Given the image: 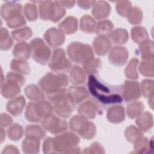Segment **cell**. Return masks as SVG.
Masks as SVG:
<instances>
[{"instance_id": "cell-1", "label": "cell", "mask_w": 154, "mask_h": 154, "mask_svg": "<svg viewBox=\"0 0 154 154\" xmlns=\"http://www.w3.org/2000/svg\"><path fill=\"white\" fill-rule=\"evenodd\" d=\"M88 88L92 95L103 103H121V96L116 93H110V90L107 87L98 81L96 78L91 75L88 79Z\"/></svg>"}, {"instance_id": "cell-2", "label": "cell", "mask_w": 154, "mask_h": 154, "mask_svg": "<svg viewBox=\"0 0 154 154\" xmlns=\"http://www.w3.org/2000/svg\"><path fill=\"white\" fill-rule=\"evenodd\" d=\"M48 95L49 99L53 103L54 109L58 115L67 118L71 114L74 109V103L66 89L62 88Z\"/></svg>"}, {"instance_id": "cell-3", "label": "cell", "mask_w": 154, "mask_h": 154, "mask_svg": "<svg viewBox=\"0 0 154 154\" xmlns=\"http://www.w3.org/2000/svg\"><path fill=\"white\" fill-rule=\"evenodd\" d=\"M68 84V78L63 73L53 74L49 73L46 74L39 81V85L42 89L48 94L62 89Z\"/></svg>"}, {"instance_id": "cell-4", "label": "cell", "mask_w": 154, "mask_h": 154, "mask_svg": "<svg viewBox=\"0 0 154 154\" xmlns=\"http://www.w3.org/2000/svg\"><path fill=\"white\" fill-rule=\"evenodd\" d=\"M79 142V138L74 134L65 133L54 138V149L56 152L73 153V150H79V149L76 147Z\"/></svg>"}, {"instance_id": "cell-5", "label": "cell", "mask_w": 154, "mask_h": 154, "mask_svg": "<svg viewBox=\"0 0 154 154\" xmlns=\"http://www.w3.org/2000/svg\"><path fill=\"white\" fill-rule=\"evenodd\" d=\"M69 58L77 63H85L93 58L91 47L88 45L79 42L72 43L67 48Z\"/></svg>"}, {"instance_id": "cell-6", "label": "cell", "mask_w": 154, "mask_h": 154, "mask_svg": "<svg viewBox=\"0 0 154 154\" xmlns=\"http://www.w3.org/2000/svg\"><path fill=\"white\" fill-rule=\"evenodd\" d=\"M29 46L33 59L42 64H46L51 55V50L43 40L35 38L30 42Z\"/></svg>"}, {"instance_id": "cell-7", "label": "cell", "mask_w": 154, "mask_h": 154, "mask_svg": "<svg viewBox=\"0 0 154 154\" xmlns=\"http://www.w3.org/2000/svg\"><path fill=\"white\" fill-rule=\"evenodd\" d=\"M49 66L55 72H65L69 69L70 63L66 58L64 50L57 49L54 51Z\"/></svg>"}, {"instance_id": "cell-8", "label": "cell", "mask_w": 154, "mask_h": 154, "mask_svg": "<svg viewBox=\"0 0 154 154\" xmlns=\"http://www.w3.org/2000/svg\"><path fill=\"white\" fill-rule=\"evenodd\" d=\"M42 126L52 134H58L65 131L67 128L66 121L55 116H49L42 122Z\"/></svg>"}, {"instance_id": "cell-9", "label": "cell", "mask_w": 154, "mask_h": 154, "mask_svg": "<svg viewBox=\"0 0 154 154\" xmlns=\"http://www.w3.org/2000/svg\"><path fill=\"white\" fill-rule=\"evenodd\" d=\"M128 58V52L124 47H114L109 54V60L110 63L117 66L125 64Z\"/></svg>"}, {"instance_id": "cell-10", "label": "cell", "mask_w": 154, "mask_h": 154, "mask_svg": "<svg viewBox=\"0 0 154 154\" xmlns=\"http://www.w3.org/2000/svg\"><path fill=\"white\" fill-rule=\"evenodd\" d=\"M123 96L126 102L132 101L140 97L139 84L134 81H125L123 87Z\"/></svg>"}, {"instance_id": "cell-11", "label": "cell", "mask_w": 154, "mask_h": 154, "mask_svg": "<svg viewBox=\"0 0 154 154\" xmlns=\"http://www.w3.org/2000/svg\"><path fill=\"white\" fill-rule=\"evenodd\" d=\"M45 38L51 46L57 47L63 44L65 37L61 31L55 28H51L45 32Z\"/></svg>"}, {"instance_id": "cell-12", "label": "cell", "mask_w": 154, "mask_h": 154, "mask_svg": "<svg viewBox=\"0 0 154 154\" xmlns=\"http://www.w3.org/2000/svg\"><path fill=\"white\" fill-rule=\"evenodd\" d=\"M22 9L21 4L8 2L2 5L1 9V17L5 20L9 18L20 14V12Z\"/></svg>"}, {"instance_id": "cell-13", "label": "cell", "mask_w": 154, "mask_h": 154, "mask_svg": "<svg viewBox=\"0 0 154 154\" xmlns=\"http://www.w3.org/2000/svg\"><path fill=\"white\" fill-rule=\"evenodd\" d=\"M25 104V99L21 96L9 101L7 105V110L11 115L17 116L22 112Z\"/></svg>"}, {"instance_id": "cell-14", "label": "cell", "mask_w": 154, "mask_h": 154, "mask_svg": "<svg viewBox=\"0 0 154 154\" xmlns=\"http://www.w3.org/2000/svg\"><path fill=\"white\" fill-rule=\"evenodd\" d=\"M93 47L95 52L99 55H105L111 47L109 40L104 36L96 37L93 41Z\"/></svg>"}, {"instance_id": "cell-15", "label": "cell", "mask_w": 154, "mask_h": 154, "mask_svg": "<svg viewBox=\"0 0 154 154\" xmlns=\"http://www.w3.org/2000/svg\"><path fill=\"white\" fill-rule=\"evenodd\" d=\"M125 117L124 108L122 106H114L111 107L108 111V120L114 123L123 122Z\"/></svg>"}, {"instance_id": "cell-16", "label": "cell", "mask_w": 154, "mask_h": 154, "mask_svg": "<svg viewBox=\"0 0 154 154\" xmlns=\"http://www.w3.org/2000/svg\"><path fill=\"white\" fill-rule=\"evenodd\" d=\"M55 2L45 1L40 5V16L43 20H52L55 13Z\"/></svg>"}, {"instance_id": "cell-17", "label": "cell", "mask_w": 154, "mask_h": 154, "mask_svg": "<svg viewBox=\"0 0 154 154\" xmlns=\"http://www.w3.org/2000/svg\"><path fill=\"white\" fill-rule=\"evenodd\" d=\"M110 7L105 1H98L96 3L93 10V16L97 19H103L109 16Z\"/></svg>"}, {"instance_id": "cell-18", "label": "cell", "mask_w": 154, "mask_h": 154, "mask_svg": "<svg viewBox=\"0 0 154 154\" xmlns=\"http://www.w3.org/2000/svg\"><path fill=\"white\" fill-rule=\"evenodd\" d=\"M60 30L67 34L75 32L78 28L77 19L73 16L67 17L59 25Z\"/></svg>"}, {"instance_id": "cell-19", "label": "cell", "mask_w": 154, "mask_h": 154, "mask_svg": "<svg viewBox=\"0 0 154 154\" xmlns=\"http://www.w3.org/2000/svg\"><path fill=\"white\" fill-rule=\"evenodd\" d=\"M96 111L97 107L96 106V105L90 100L84 102L78 108V112L79 114L83 117L88 119L94 118Z\"/></svg>"}, {"instance_id": "cell-20", "label": "cell", "mask_w": 154, "mask_h": 154, "mask_svg": "<svg viewBox=\"0 0 154 154\" xmlns=\"http://www.w3.org/2000/svg\"><path fill=\"white\" fill-rule=\"evenodd\" d=\"M71 100L74 103H78L87 97L86 90L82 87H72L68 93Z\"/></svg>"}, {"instance_id": "cell-21", "label": "cell", "mask_w": 154, "mask_h": 154, "mask_svg": "<svg viewBox=\"0 0 154 154\" xmlns=\"http://www.w3.org/2000/svg\"><path fill=\"white\" fill-rule=\"evenodd\" d=\"M31 52L30 46L26 43L21 42L17 43L13 49V55L20 60L28 59Z\"/></svg>"}, {"instance_id": "cell-22", "label": "cell", "mask_w": 154, "mask_h": 154, "mask_svg": "<svg viewBox=\"0 0 154 154\" xmlns=\"http://www.w3.org/2000/svg\"><path fill=\"white\" fill-rule=\"evenodd\" d=\"M40 143L38 140L26 138L22 142V150L25 153H34L39 152Z\"/></svg>"}, {"instance_id": "cell-23", "label": "cell", "mask_w": 154, "mask_h": 154, "mask_svg": "<svg viewBox=\"0 0 154 154\" xmlns=\"http://www.w3.org/2000/svg\"><path fill=\"white\" fill-rule=\"evenodd\" d=\"M20 86L13 83H4L1 87V94L5 98H12L20 91Z\"/></svg>"}, {"instance_id": "cell-24", "label": "cell", "mask_w": 154, "mask_h": 154, "mask_svg": "<svg viewBox=\"0 0 154 154\" xmlns=\"http://www.w3.org/2000/svg\"><path fill=\"white\" fill-rule=\"evenodd\" d=\"M109 37L114 44L121 45L126 43L128 39V32L122 28H117L112 31Z\"/></svg>"}, {"instance_id": "cell-25", "label": "cell", "mask_w": 154, "mask_h": 154, "mask_svg": "<svg viewBox=\"0 0 154 154\" xmlns=\"http://www.w3.org/2000/svg\"><path fill=\"white\" fill-rule=\"evenodd\" d=\"M70 81L74 85L83 84L85 80V75L80 67L75 66L70 73Z\"/></svg>"}, {"instance_id": "cell-26", "label": "cell", "mask_w": 154, "mask_h": 154, "mask_svg": "<svg viewBox=\"0 0 154 154\" xmlns=\"http://www.w3.org/2000/svg\"><path fill=\"white\" fill-rule=\"evenodd\" d=\"M25 93L31 100L42 101L45 97L43 93L35 85H28L25 89Z\"/></svg>"}, {"instance_id": "cell-27", "label": "cell", "mask_w": 154, "mask_h": 154, "mask_svg": "<svg viewBox=\"0 0 154 154\" xmlns=\"http://www.w3.org/2000/svg\"><path fill=\"white\" fill-rule=\"evenodd\" d=\"M25 130V135L28 138L40 140L42 139L46 135L45 131L37 125L28 126Z\"/></svg>"}, {"instance_id": "cell-28", "label": "cell", "mask_w": 154, "mask_h": 154, "mask_svg": "<svg viewBox=\"0 0 154 154\" xmlns=\"http://www.w3.org/2000/svg\"><path fill=\"white\" fill-rule=\"evenodd\" d=\"M35 110L39 118H48L52 112L51 105L46 101H42L35 104Z\"/></svg>"}, {"instance_id": "cell-29", "label": "cell", "mask_w": 154, "mask_h": 154, "mask_svg": "<svg viewBox=\"0 0 154 154\" xmlns=\"http://www.w3.org/2000/svg\"><path fill=\"white\" fill-rule=\"evenodd\" d=\"M95 21L90 16H84L81 18V29L85 33H93L95 29Z\"/></svg>"}, {"instance_id": "cell-30", "label": "cell", "mask_w": 154, "mask_h": 154, "mask_svg": "<svg viewBox=\"0 0 154 154\" xmlns=\"http://www.w3.org/2000/svg\"><path fill=\"white\" fill-rule=\"evenodd\" d=\"M11 69L16 72L28 75L29 73V68L25 61L22 60L14 59L11 62Z\"/></svg>"}, {"instance_id": "cell-31", "label": "cell", "mask_w": 154, "mask_h": 154, "mask_svg": "<svg viewBox=\"0 0 154 154\" xmlns=\"http://www.w3.org/2000/svg\"><path fill=\"white\" fill-rule=\"evenodd\" d=\"M0 47L2 50L9 49L13 45V40L9 36L8 30L5 28H2L0 32Z\"/></svg>"}, {"instance_id": "cell-32", "label": "cell", "mask_w": 154, "mask_h": 154, "mask_svg": "<svg viewBox=\"0 0 154 154\" xmlns=\"http://www.w3.org/2000/svg\"><path fill=\"white\" fill-rule=\"evenodd\" d=\"M131 34L132 40L136 43L144 42L148 38L147 33L145 28L141 26L133 28L131 31Z\"/></svg>"}, {"instance_id": "cell-33", "label": "cell", "mask_w": 154, "mask_h": 154, "mask_svg": "<svg viewBox=\"0 0 154 154\" xmlns=\"http://www.w3.org/2000/svg\"><path fill=\"white\" fill-rule=\"evenodd\" d=\"M96 133V128L94 125L90 122L87 121L86 123L83 126L82 128L79 132V134L85 139L92 138Z\"/></svg>"}, {"instance_id": "cell-34", "label": "cell", "mask_w": 154, "mask_h": 154, "mask_svg": "<svg viewBox=\"0 0 154 154\" xmlns=\"http://www.w3.org/2000/svg\"><path fill=\"white\" fill-rule=\"evenodd\" d=\"M152 119L151 114L145 112L137 120V124L144 131H147L152 126Z\"/></svg>"}, {"instance_id": "cell-35", "label": "cell", "mask_w": 154, "mask_h": 154, "mask_svg": "<svg viewBox=\"0 0 154 154\" xmlns=\"http://www.w3.org/2000/svg\"><path fill=\"white\" fill-rule=\"evenodd\" d=\"M13 37L17 41H23L28 39L32 35V31L29 27L16 29L12 32Z\"/></svg>"}, {"instance_id": "cell-36", "label": "cell", "mask_w": 154, "mask_h": 154, "mask_svg": "<svg viewBox=\"0 0 154 154\" xmlns=\"http://www.w3.org/2000/svg\"><path fill=\"white\" fill-rule=\"evenodd\" d=\"M23 132L22 127L19 124L15 123L8 128L7 134L11 140L17 141L21 138L23 135Z\"/></svg>"}, {"instance_id": "cell-37", "label": "cell", "mask_w": 154, "mask_h": 154, "mask_svg": "<svg viewBox=\"0 0 154 154\" xmlns=\"http://www.w3.org/2000/svg\"><path fill=\"white\" fill-rule=\"evenodd\" d=\"M143 109V105L141 102H135L128 106V115L129 117L134 119L139 116Z\"/></svg>"}, {"instance_id": "cell-38", "label": "cell", "mask_w": 154, "mask_h": 154, "mask_svg": "<svg viewBox=\"0 0 154 154\" xmlns=\"http://www.w3.org/2000/svg\"><path fill=\"white\" fill-rule=\"evenodd\" d=\"M138 61L137 58H132L129 62L128 66L125 70L126 76L131 79H135L138 78V74L136 70V67Z\"/></svg>"}, {"instance_id": "cell-39", "label": "cell", "mask_w": 154, "mask_h": 154, "mask_svg": "<svg viewBox=\"0 0 154 154\" xmlns=\"http://www.w3.org/2000/svg\"><path fill=\"white\" fill-rule=\"evenodd\" d=\"M113 28V24L109 20H106L99 22L96 28V32L97 34H109Z\"/></svg>"}, {"instance_id": "cell-40", "label": "cell", "mask_w": 154, "mask_h": 154, "mask_svg": "<svg viewBox=\"0 0 154 154\" xmlns=\"http://www.w3.org/2000/svg\"><path fill=\"white\" fill-rule=\"evenodd\" d=\"M101 61L98 58H91L84 63V68L87 73H94L97 72L100 66Z\"/></svg>"}, {"instance_id": "cell-41", "label": "cell", "mask_w": 154, "mask_h": 154, "mask_svg": "<svg viewBox=\"0 0 154 154\" xmlns=\"http://www.w3.org/2000/svg\"><path fill=\"white\" fill-rule=\"evenodd\" d=\"M128 16V20L132 24H138L142 20V12L138 7H134L131 9Z\"/></svg>"}, {"instance_id": "cell-42", "label": "cell", "mask_w": 154, "mask_h": 154, "mask_svg": "<svg viewBox=\"0 0 154 154\" xmlns=\"http://www.w3.org/2000/svg\"><path fill=\"white\" fill-rule=\"evenodd\" d=\"M126 139L131 142H134L142 136L141 132L133 126H129L125 132Z\"/></svg>"}, {"instance_id": "cell-43", "label": "cell", "mask_w": 154, "mask_h": 154, "mask_svg": "<svg viewBox=\"0 0 154 154\" xmlns=\"http://www.w3.org/2000/svg\"><path fill=\"white\" fill-rule=\"evenodd\" d=\"M86 122L87 120L83 117L75 116L70 119V126L72 130L79 133Z\"/></svg>"}, {"instance_id": "cell-44", "label": "cell", "mask_w": 154, "mask_h": 154, "mask_svg": "<svg viewBox=\"0 0 154 154\" xmlns=\"http://www.w3.org/2000/svg\"><path fill=\"white\" fill-rule=\"evenodd\" d=\"M6 22L7 26L11 28L20 26L25 25L26 23L24 17L21 14H19L9 18L6 20Z\"/></svg>"}, {"instance_id": "cell-45", "label": "cell", "mask_w": 154, "mask_h": 154, "mask_svg": "<svg viewBox=\"0 0 154 154\" xmlns=\"http://www.w3.org/2000/svg\"><path fill=\"white\" fill-rule=\"evenodd\" d=\"M24 13L26 18L29 21L36 20L37 17V11L34 4H27L24 8Z\"/></svg>"}, {"instance_id": "cell-46", "label": "cell", "mask_w": 154, "mask_h": 154, "mask_svg": "<svg viewBox=\"0 0 154 154\" xmlns=\"http://www.w3.org/2000/svg\"><path fill=\"white\" fill-rule=\"evenodd\" d=\"M25 117L26 119L30 122H38L40 120V118L38 117L35 110L34 103H29L28 104L25 113Z\"/></svg>"}, {"instance_id": "cell-47", "label": "cell", "mask_w": 154, "mask_h": 154, "mask_svg": "<svg viewBox=\"0 0 154 154\" xmlns=\"http://www.w3.org/2000/svg\"><path fill=\"white\" fill-rule=\"evenodd\" d=\"M7 81L10 83L17 85L19 86L22 85L25 81V79L23 76L14 73L12 72H9L7 75Z\"/></svg>"}, {"instance_id": "cell-48", "label": "cell", "mask_w": 154, "mask_h": 154, "mask_svg": "<svg viewBox=\"0 0 154 154\" xmlns=\"http://www.w3.org/2000/svg\"><path fill=\"white\" fill-rule=\"evenodd\" d=\"M116 9L120 15L126 16L131 10V2L129 1H119L116 5Z\"/></svg>"}, {"instance_id": "cell-49", "label": "cell", "mask_w": 154, "mask_h": 154, "mask_svg": "<svg viewBox=\"0 0 154 154\" xmlns=\"http://www.w3.org/2000/svg\"><path fill=\"white\" fill-rule=\"evenodd\" d=\"M55 13L53 16L52 19L51 20L54 22H56L58 21L66 13V11L64 8L63 7V5H61L59 2L55 1Z\"/></svg>"}, {"instance_id": "cell-50", "label": "cell", "mask_w": 154, "mask_h": 154, "mask_svg": "<svg viewBox=\"0 0 154 154\" xmlns=\"http://www.w3.org/2000/svg\"><path fill=\"white\" fill-rule=\"evenodd\" d=\"M147 139L146 138H138L136 140L134 144V150H136L138 152H145V150H147Z\"/></svg>"}, {"instance_id": "cell-51", "label": "cell", "mask_w": 154, "mask_h": 154, "mask_svg": "<svg viewBox=\"0 0 154 154\" xmlns=\"http://www.w3.org/2000/svg\"><path fill=\"white\" fill-rule=\"evenodd\" d=\"M43 151L45 153H51L56 152L54 149V139L51 137L47 138L44 141L43 146Z\"/></svg>"}, {"instance_id": "cell-52", "label": "cell", "mask_w": 154, "mask_h": 154, "mask_svg": "<svg viewBox=\"0 0 154 154\" xmlns=\"http://www.w3.org/2000/svg\"><path fill=\"white\" fill-rule=\"evenodd\" d=\"M12 122V119L10 116L5 113L1 114V126L2 127H6L11 124Z\"/></svg>"}, {"instance_id": "cell-53", "label": "cell", "mask_w": 154, "mask_h": 154, "mask_svg": "<svg viewBox=\"0 0 154 154\" xmlns=\"http://www.w3.org/2000/svg\"><path fill=\"white\" fill-rule=\"evenodd\" d=\"M152 81L149 80H144L142 81V92L144 96L148 97L149 96V85L152 82Z\"/></svg>"}, {"instance_id": "cell-54", "label": "cell", "mask_w": 154, "mask_h": 154, "mask_svg": "<svg viewBox=\"0 0 154 154\" xmlns=\"http://www.w3.org/2000/svg\"><path fill=\"white\" fill-rule=\"evenodd\" d=\"M87 150H90L88 153H92L93 150H95L94 153H104V150L102 146L98 143H93L90 147V148L86 149Z\"/></svg>"}, {"instance_id": "cell-55", "label": "cell", "mask_w": 154, "mask_h": 154, "mask_svg": "<svg viewBox=\"0 0 154 154\" xmlns=\"http://www.w3.org/2000/svg\"><path fill=\"white\" fill-rule=\"evenodd\" d=\"M19 153L17 149L13 146L11 145H8L3 150L2 153Z\"/></svg>"}, {"instance_id": "cell-56", "label": "cell", "mask_w": 154, "mask_h": 154, "mask_svg": "<svg viewBox=\"0 0 154 154\" xmlns=\"http://www.w3.org/2000/svg\"><path fill=\"white\" fill-rule=\"evenodd\" d=\"M4 132V129H1V142L4 140V137H4V135L5 134H3Z\"/></svg>"}]
</instances>
